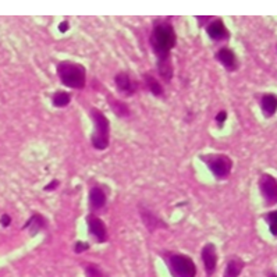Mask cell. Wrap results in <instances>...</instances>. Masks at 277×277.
<instances>
[{
    "instance_id": "obj_25",
    "label": "cell",
    "mask_w": 277,
    "mask_h": 277,
    "mask_svg": "<svg viewBox=\"0 0 277 277\" xmlns=\"http://www.w3.org/2000/svg\"><path fill=\"white\" fill-rule=\"evenodd\" d=\"M10 223H11L10 215H2V217H0V225L3 226V227H9Z\"/></svg>"
},
{
    "instance_id": "obj_4",
    "label": "cell",
    "mask_w": 277,
    "mask_h": 277,
    "mask_svg": "<svg viewBox=\"0 0 277 277\" xmlns=\"http://www.w3.org/2000/svg\"><path fill=\"white\" fill-rule=\"evenodd\" d=\"M164 261L172 277H195L196 265L190 256L182 253H166Z\"/></svg>"
},
{
    "instance_id": "obj_2",
    "label": "cell",
    "mask_w": 277,
    "mask_h": 277,
    "mask_svg": "<svg viewBox=\"0 0 277 277\" xmlns=\"http://www.w3.org/2000/svg\"><path fill=\"white\" fill-rule=\"evenodd\" d=\"M60 82L67 88L82 89L86 82V70L80 63L60 62L56 67Z\"/></svg>"
},
{
    "instance_id": "obj_21",
    "label": "cell",
    "mask_w": 277,
    "mask_h": 277,
    "mask_svg": "<svg viewBox=\"0 0 277 277\" xmlns=\"http://www.w3.org/2000/svg\"><path fill=\"white\" fill-rule=\"evenodd\" d=\"M112 107H113V110H115L116 115L119 116H128L130 115V109L128 106L125 105V103H121V102H112Z\"/></svg>"
},
{
    "instance_id": "obj_14",
    "label": "cell",
    "mask_w": 277,
    "mask_h": 277,
    "mask_svg": "<svg viewBox=\"0 0 277 277\" xmlns=\"http://www.w3.org/2000/svg\"><path fill=\"white\" fill-rule=\"evenodd\" d=\"M115 84L119 88L120 92H123L124 95L131 96L135 92V84L131 80V77L127 72H119L115 77Z\"/></svg>"
},
{
    "instance_id": "obj_3",
    "label": "cell",
    "mask_w": 277,
    "mask_h": 277,
    "mask_svg": "<svg viewBox=\"0 0 277 277\" xmlns=\"http://www.w3.org/2000/svg\"><path fill=\"white\" fill-rule=\"evenodd\" d=\"M91 117L94 121V133L91 135L92 146L98 151H103L110 142V121L101 110L92 107Z\"/></svg>"
},
{
    "instance_id": "obj_11",
    "label": "cell",
    "mask_w": 277,
    "mask_h": 277,
    "mask_svg": "<svg viewBox=\"0 0 277 277\" xmlns=\"http://www.w3.org/2000/svg\"><path fill=\"white\" fill-rule=\"evenodd\" d=\"M259 107L266 119L273 117L277 113V94H273V92L262 94L259 98Z\"/></svg>"
},
{
    "instance_id": "obj_8",
    "label": "cell",
    "mask_w": 277,
    "mask_h": 277,
    "mask_svg": "<svg viewBox=\"0 0 277 277\" xmlns=\"http://www.w3.org/2000/svg\"><path fill=\"white\" fill-rule=\"evenodd\" d=\"M201 259L204 263V269L208 276H212L217 266V249H216L215 244L208 243L202 248L201 251Z\"/></svg>"
},
{
    "instance_id": "obj_13",
    "label": "cell",
    "mask_w": 277,
    "mask_h": 277,
    "mask_svg": "<svg viewBox=\"0 0 277 277\" xmlns=\"http://www.w3.org/2000/svg\"><path fill=\"white\" fill-rule=\"evenodd\" d=\"M141 217H142L143 225L146 226L149 233H153L155 230L158 229H166L168 227V225L163 220L159 219L158 216L153 215L152 212L148 209H141Z\"/></svg>"
},
{
    "instance_id": "obj_15",
    "label": "cell",
    "mask_w": 277,
    "mask_h": 277,
    "mask_svg": "<svg viewBox=\"0 0 277 277\" xmlns=\"http://www.w3.org/2000/svg\"><path fill=\"white\" fill-rule=\"evenodd\" d=\"M46 226H48L46 219H45L42 215L35 213V215H32L28 220H27V223L24 225V229H28L29 233L32 235H35L38 234L39 231H42V230L46 229Z\"/></svg>"
},
{
    "instance_id": "obj_18",
    "label": "cell",
    "mask_w": 277,
    "mask_h": 277,
    "mask_svg": "<svg viewBox=\"0 0 277 277\" xmlns=\"http://www.w3.org/2000/svg\"><path fill=\"white\" fill-rule=\"evenodd\" d=\"M71 102V95L66 91L54 92L52 96V103L54 107H66Z\"/></svg>"
},
{
    "instance_id": "obj_9",
    "label": "cell",
    "mask_w": 277,
    "mask_h": 277,
    "mask_svg": "<svg viewBox=\"0 0 277 277\" xmlns=\"http://www.w3.org/2000/svg\"><path fill=\"white\" fill-rule=\"evenodd\" d=\"M206 34L215 42H223L230 39V31L226 28L221 19H215L213 21H210L206 27Z\"/></svg>"
},
{
    "instance_id": "obj_27",
    "label": "cell",
    "mask_w": 277,
    "mask_h": 277,
    "mask_svg": "<svg viewBox=\"0 0 277 277\" xmlns=\"http://www.w3.org/2000/svg\"><path fill=\"white\" fill-rule=\"evenodd\" d=\"M269 277H277V274H270V276Z\"/></svg>"
},
{
    "instance_id": "obj_1",
    "label": "cell",
    "mask_w": 277,
    "mask_h": 277,
    "mask_svg": "<svg viewBox=\"0 0 277 277\" xmlns=\"http://www.w3.org/2000/svg\"><path fill=\"white\" fill-rule=\"evenodd\" d=\"M177 35L172 24L166 21H156L153 24L152 35H151V45L158 63L170 60V50L176 46Z\"/></svg>"
},
{
    "instance_id": "obj_26",
    "label": "cell",
    "mask_w": 277,
    "mask_h": 277,
    "mask_svg": "<svg viewBox=\"0 0 277 277\" xmlns=\"http://www.w3.org/2000/svg\"><path fill=\"white\" fill-rule=\"evenodd\" d=\"M68 28H70L68 21H62V23L59 24V31H60V32H63V34H64V32H67Z\"/></svg>"
},
{
    "instance_id": "obj_6",
    "label": "cell",
    "mask_w": 277,
    "mask_h": 277,
    "mask_svg": "<svg viewBox=\"0 0 277 277\" xmlns=\"http://www.w3.org/2000/svg\"><path fill=\"white\" fill-rule=\"evenodd\" d=\"M259 192L266 206L277 205V178L273 174L263 173L258 180Z\"/></svg>"
},
{
    "instance_id": "obj_24",
    "label": "cell",
    "mask_w": 277,
    "mask_h": 277,
    "mask_svg": "<svg viewBox=\"0 0 277 277\" xmlns=\"http://www.w3.org/2000/svg\"><path fill=\"white\" fill-rule=\"evenodd\" d=\"M59 186H60L59 180H52V182H49L48 186L45 187V191H54Z\"/></svg>"
},
{
    "instance_id": "obj_23",
    "label": "cell",
    "mask_w": 277,
    "mask_h": 277,
    "mask_svg": "<svg viewBox=\"0 0 277 277\" xmlns=\"http://www.w3.org/2000/svg\"><path fill=\"white\" fill-rule=\"evenodd\" d=\"M89 249V244L86 243V241H77L74 244V252L76 253H82L85 252Z\"/></svg>"
},
{
    "instance_id": "obj_17",
    "label": "cell",
    "mask_w": 277,
    "mask_h": 277,
    "mask_svg": "<svg viewBox=\"0 0 277 277\" xmlns=\"http://www.w3.org/2000/svg\"><path fill=\"white\" fill-rule=\"evenodd\" d=\"M143 82L145 86L148 88L149 92L155 96H163L164 95V89H163L162 84L151 74H143Z\"/></svg>"
},
{
    "instance_id": "obj_22",
    "label": "cell",
    "mask_w": 277,
    "mask_h": 277,
    "mask_svg": "<svg viewBox=\"0 0 277 277\" xmlns=\"http://www.w3.org/2000/svg\"><path fill=\"white\" fill-rule=\"evenodd\" d=\"M227 117H229V115H227V112H226V110H220L219 113L216 115L215 120H216V124H217L219 128H221V127L225 125V123L227 121Z\"/></svg>"
},
{
    "instance_id": "obj_16",
    "label": "cell",
    "mask_w": 277,
    "mask_h": 277,
    "mask_svg": "<svg viewBox=\"0 0 277 277\" xmlns=\"http://www.w3.org/2000/svg\"><path fill=\"white\" fill-rule=\"evenodd\" d=\"M245 268V262L239 258H231L225 268L223 277H239Z\"/></svg>"
},
{
    "instance_id": "obj_19",
    "label": "cell",
    "mask_w": 277,
    "mask_h": 277,
    "mask_svg": "<svg viewBox=\"0 0 277 277\" xmlns=\"http://www.w3.org/2000/svg\"><path fill=\"white\" fill-rule=\"evenodd\" d=\"M263 219H265L266 225H268L269 233H270L273 237H277V209L270 210L268 213H265Z\"/></svg>"
},
{
    "instance_id": "obj_5",
    "label": "cell",
    "mask_w": 277,
    "mask_h": 277,
    "mask_svg": "<svg viewBox=\"0 0 277 277\" xmlns=\"http://www.w3.org/2000/svg\"><path fill=\"white\" fill-rule=\"evenodd\" d=\"M202 162L205 163L210 173L217 180H226L231 174L233 170V160L223 153H208L199 156Z\"/></svg>"
},
{
    "instance_id": "obj_7",
    "label": "cell",
    "mask_w": 277,
    "mask_h": 277,
    "mask_svg": "<svg viewBox=\"0 0 277 277\" xmlns=\"http://www.w3.org/2000/svg\"><path fill=\"white\" fill-rule=\"evenodd\" d=\"M86 225L89 230V235L95 239L96 243L103 244L107 241V229H106L105 223L101 217L91 213L86 216Z\"/></svg>"
},
{
    "instance_id": "obj_10",
    "label": "cell",
    "mask_w": 277,
    "mask_h": 277,
    "mask_svg": "<svg viewBox=\"0 0 277 277\" xmlns=\"http://www.w3.org/2000/svg\"><path fill=\"white\" fill-rule=\"evenodd\" d=\"M216 60H217L227 71H235L239 66L238 59H237V54L234 53V50L227 48V46H223V48H220L219 50H217V53H216Z\"/></svg>"
},
{
    "instance_id": "obj_20",
    "label": "cell",
    "mask_w": 277,
    "mask_h": 277,
    "mask_svg": "<svg viewBox=\"0 0 277 277\" xmlns=\"http://www.w3.org/2000/svg\"><path fill=\"white\" fill-rule=\"evenodd\" d=\"M84 270H85L86 277H103V273H102L101 268H99L98 265H94V263L85 265Z\"/></svg>"
},
{
    "instance_id": "obj_12",
    "label": "cell",
    "mask_w": 277,
    "mask_h": 277,
    "mask_svg": "<svg viewBox=\"0 0 277 277\" xmlns=\"http://www.w3.org/2000/svg\"><path fill=\"white\" fill-rule=\"evenodd\" d=\"M88 199H89V208H91V210H99L102 208H105L106 201H107V195H106L105 190L102 187L95 186L89 190Z\"/></svg>"
}]
</instances>
